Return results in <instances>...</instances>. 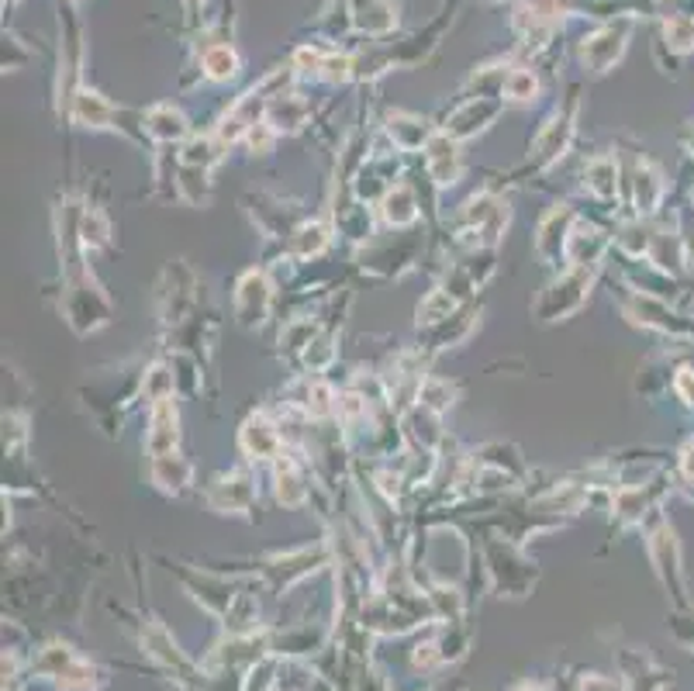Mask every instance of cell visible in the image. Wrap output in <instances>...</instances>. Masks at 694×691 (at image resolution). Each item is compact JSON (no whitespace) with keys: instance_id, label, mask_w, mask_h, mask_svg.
I'll list each match as a JSON object with an SVG mask.
<instances>
[{"instance_id":"36","label":"cell","mask_w":694,"mask_h":691,"mask_svg":"<svg viewBox=\"0 0 694 691\" xmlns=\"http://www.w3.org/2000/svg\"><path fill=\"white\" fill-rule=\"evenodd\" d=\"M674 391L684 405H694V370L691 367H680L678 377H674Z\"/></svg>"},{"instance_id":"27","label":"cell","mask_w":694,"mask_h":691,"mask_svg":"<svg viewBox=\"0 0 694 691\" xmlns=\"http://www.w3.org/2000/svg\"><path fill=\"white\" fill-rule=\"evenodd\" d=\"M457 401V384H449L446 377H422L418 380V391H415V405L446 415Z\"/></svg>"},{"instance_id":"9","label":"cell","mask_w":694,"mask_h":691,"mask_svg":"<svg viewBox=\"0 0 694 691\" xmlns=\"http://www.w3.org/2000/svg\"><path fill=\"white\" fill-rule=\"evenodd\" d=\"M180 450V409H176V398L156 401L149 405V419H145V453L166 456Z\"/></svg>"},{"instance_id":"3","label":"cell","mask_w":694,"mask_h":691,"mask_svg":"<svg viewBox=\"0 0 694 691\" xmlns=\"http://www.w3.org/2000/svg\"><path fill=\"white\" fill-rule=\"evenodd\" d=\"M401 184V153L397 149H387V153H370V156L360 163V170L352 173L349 187H352V197L363 201V205H373V201H384V194Z\"/></svg>"},{"instance_id":"28","label":"cell","mask_w":694,"mask_h":691,"mask_svg":"<svg viewBox=\"0 0 694 691\" xmlns=\"http://www.w3.org/2000/svg\"><path fill=\"white\" fill-rule=\"evenodd\" d=\"M176 194L187 205L201 207L211 201V173L197 166H176Z\"/></svg>"},{"instance_id":"20","label":"cell","mask_w":694,"mask_h":691,"mask_svg":"<svg viewBox=\"0 0 694 691\" xmlns=\"http://www.w3.org/2000/svg\"><path fill=\"white\" fill-rule=\"evenodd\" d=\"M626 32H629V25H608L605 32L591 35L584 42V63L594 69V73H605L608 66L615 63L618 56H622V46H626Z\"/></svg>"},{"instance_id":"5","label":"cell","mask_w":694,"mask_h":691,"mask_svg":"<svg viewBox=\"0 0 694 691\" xmlns=\"http://www.w3.org/2000/svg\"><path fill=\"white\" fill-rule=\"evenodd\" d=\"M236 322L242 329H259L269 318V304H273V283L263 270H246L236 283Z\"/></svg>"},{"instance_id":"19","label":"cell","mask_w":694,"mask_h":691,"mask_svg":"<svg viewBox=\"0 0 694 691\" xmlns=\"http://www.w3.org/2000/svg\"><path fill=\"white\" fill-rule=\"evenodd\" d=\"M331 246V229L325 221H300L287 232V252L294 260H318Z\"/></svg>"},{"instance_id":"1","label":"cell","mask_w":694,"mask_h":691,"mask_svg":"<svg viewBox=\"0 0 694 691\" xmlns=\"http://www.w3.org/2000/svg\"><path fill=\"white\" fill-rule=\"evenodd\" d=\"M591 287H594V270L567 267L556 281L542 287V294L532 304V314L542 325L567 322L570 314H577L584 308V301L591 298Z\"/></svg>"},{"instance_id":"6","label":"cell","mask_w":694,"mask_h":691,"mask_svg":"<svg viewBox=\"0 0 694 691\" xmlns=\"http://www.w3.org/2000/svg\"><path fill=\"white\" fill-rule=\"evenodd\" d=\"M238 450L249 463H269L284 453V432L267 411H256L238 429Z\"/></svg>"},{"instance_id":"11","label":"cell","mask_w":694,"mask_h":691,"mask_svg":"<svg viewBox=\"0 0 694 691\" xmlns=\"http://www.w3.org/2000/svg\"><path fill=\"white\" fill-rule=\"evenodd\" d=\"M608 252V236L601 232L594 221L577 218L567 236V250H563V263L577 270H594L601 256Z\"/></svg>"},{"instance_id":"31","label":"cell","mask_w":694,"mask_h":691,"mask_svg":"<svg viewBox=\"0 0 694 691\" xmlns=\"http://www.w3.org/2000/svg\"><path fill=\"white\" fill-rule=\"evenodd\" d=\"M501 94H505V101H511V104H532L539 97L536 73H532V69H508Z\"/></svg>"},{"instance_id":"25","label":"cell","mask_w":694,"mask_h":691,"mask_svg":"<svg viewBox=\"0 0 694 691\" xmlns=\"http://www.w3.org/2000/svg\"><path fill=\"white\" fill-rule=\"evenodd\" d=\"M139 394H142L145 405H156V401H166L176 394V370L174 363H149L142 370V384H139Z\"/></svg>"},{"instance_id":"29","label":"cell","mask_w":694,"mask_h":691,"mask_svg":"<svg viewBox=\"0 0 694 691\" xmlns=\"http://www.w3.org/2000/svg\"><path fill=\"white\" fill-rule=\"evenodd\" d=\"M79 242H83V250H104L110 242V221L108 215L100 211V207H83L79 211Z\"/></svg>"},{"instance_id":"8","label":"cell","mask_w":694,"mask_h":691,"mask_svg":"<svg viewBox=\"0 0 694 691\" xmlns=\"http://www.w3.org/2000/svg\"><path fill=\"white\" fill-rule=\"evenodd\" d=\"M498 114H501V101H494V97L488 94L467 97V101L446 118V125H442L439 132L457 142H467V139H474V135H480L488 125H494Z\"/></svg>"},{"instance_id":"2","label":"cell","mask_w":694,"mask_h":691,"mask_svg":"<svg viewBox=\"0 0 694 691\" xmlns=\"http://www.w3.org/2000/svg\"><path fill=\"white\" fill-rule=\"evenodd\" d=\"M573 122H577L573 104L563 111L556 108V114H552L546 125L539 128V135L532 139V145H529V163H525V170L546 173L550 166H556L560 159L567 156L570 139H573Z\"/></svg>"},{"instance_id":"23","label":"cell","mask_w":694,"mask_h":691,"mask_svg":"<svg viewBox=\"0 0 694 691\" xmlns=\"http://www.w3.org/2000/svg\"><path fill=\"white\" fill-rule=\"evenodd\" d=\"M459 308H463V301H459L449 287H436V291H428L426 298L418 301V312H415L418 314V318H415V322H418V332L442 325V322H446V318H453Z\"/></svg>"},{"instance_id":"21","label":"cell","mask_w":694,"mask_h":691,"mask_svg":"<svg viewBox=\"0 0 694 691\" xmlns=\"http://www.w3.org/2000/svg\"><path fill=\"white\" fill-rule=\"evenodd\" d=\"M380 218L387 221L391 229H411L418 221V194L411 184H394V187L384 194L380 201Z\"/></svg>"},{"instance_id":"32","label":"cell","mask_w":694,"mask_h":691,"mask_svg":"<svg viewBox=\"0 0 694 691\" xmlns=\"http://www.w3.org/2000/svg\"><path fill=\"white\" fill-rule=\"evenodd\" d=\"M615 246L626 252L629 260H639V256H647L649 252L653 236H649V229L643 225V221H629V225H622V229H618Z\"/></svg>"},{"instance_id":"10","label":"cell","mask_w":694,"mask_h":691,"mask_svg":"<svg viewBox=\"0 0 694 691\" xmlns=\"http://www.w3.org/2000/svg\"><path fill=\"white\" fill-rule=\"evenodd\" d=\"M426 176L432 180V187H457L459 176H463V153H459V142L436 132V139L426 145Z\"/></svg>"},{"instance_id":"14","label":"cell","mask_w":694,"mask_h":691,"mask_svg":"<svg viewBox=\"0 0 694 691\" xmlns=\"http://www.w3.org/2000/svg\"><path fill=\"white\" fill-rule=\"evenodd\" d=\"M149 477H152V484L159 491H166V494H187L190 484H194V467H190V460H184L180 453H166V456H152L149 460Z\"/></svg>"},{"instance_id":"15","label":"cell","mask_w":694,"mask_h":691,"mask_svg":"<svg viewBox=\"0 0 694 691\" xmlns=\"http://www.w3.org/2000/svg\"><path fill=\"white\" fill-rule=\"evenodd\" d=\"M142 128L145 135L152 142H163V145H174V142L190 139V125L184 118V111L174 108V104H156L142 114Z\"/></svg>"},{"instance_id":"16","label":"cell","mask_w":694,"mask_h":691,"mask_svg":"<svg viewBox=\"0 0 694 691\" xmlns=\"http://www.w3.org/2000/svg\"><path fill=\"white\" fill-rule=\"evenodd\" d=\"M477 329V314L474 308H459L453 318H446L442 325L436 329H422V346H426L428 353H439V349H449V346H459L470 339V332Z\"/></svg>"},{"instance_id":"12","label":"cell","mask_w":694,"mask_h":691,"mask_svg":"<svg viewBox=\"0 0 694 691\" xmlns=\"http://www.w3.org/2000/svg\"><path fill=\"white\" fill-rule=\"evenodd\" d=\"M273 494L284 508H300L311 498V487H308V473L300 467L298 456L280 453L273 460Z\"/></svg>"},{"instance_id":"34","label":"cell","mask_w":694,"mask_h":691,"mask_svg":"<svg viewBox=\"0 0 694 691\" xmlns=\"http://www.w3.org/2000/svg\"><path fill=\"white\" fill-rule=\"evenodd\" d=\"M246 145L253 149V156H267V153H273V142H277V132L267 125V122H259V125H253L249 132H246Z\"/></svg>"},{"instance_id":"22","label":"cell","mask_w":694,"mask_h":691,"mask_svg":"<svg viewBox=\"0 0 694 691\" xmlns=\"http://www.w3.org/2000/svg\"><path fill=\"white\" fill-rule=\"evenodd\" d=\"M225 153H228V142L218 135H194L180 149V166H197L211 173L218 163H225Z\"/></svg>"},{"instance_id":"24","label":"cell","mask_w":694,"mask_h":691,"mask_svg":"<svg viewBox=\"0 0 694 691\" xmlns=\"http://www.w3.org/2000/svg\"><path fill=\"white\" fill-rule=\"evenodd\" d=\"M629 184L632 190H636V211H639V215H653L663 197V180H660V173H657V166H649L647 159L636 163Z\"/></svg>"},{"instance_id":"33","label":"cell","mask_w":694,"mask_h":691,"mask_svg":"<svg viewBox=\"0 0 694 691\" xmlns=\"http://www.w3.org/2000/svg\"><path fill=\"white\" fill-rule=\"evenodd\" d=\"M201 66H205L207 80H218V83H225V80H232L238 73V56L228 46H215V48H207L205 52V63Z\"/></svg>"},{"instance_id":"4","label":"cell","mask_w":694,"mask_h":691,"mask_svg":"<svg viewBox=\"0 0 694 691\" xmlns=\"http://www.w3.org/2000/svg\"><path fill=\"white\" fill-rule=\"evenodd\" d=\"M259 491H256V477L246 471H232L215 477L205 491V502L211 512L218 516H246L256 505Z\"/></svg>"},{"instance_id":"35","label":"cell","mask_w":694,"mask_h":691,"mask_svg":"<svg viewBox=\"0 0 694 691\" xmlns=\"http://www.w3.org/2000/svg\"><path fill=\"white\" fill-rule=\"evenodd\" d=\"M667 38H670V46L674 48H691L694 46V25L688 17H674L670 25H667Z\"/></svg>"},{"instance_id":"13","label":"cell","mask_w":694,"mask_h":691,"mask_svg":"<svg viewBox=\"0 0 694 691\" xmlns=\"http://www.w3.org/2000/svg\"><path fill=\"white\" fill-rule=\"evenodd\" d=\"M387 139L394 145L397 153H426V145L436 139V128L428 125L426 118H418V114H405V111H397L387 118Z\"/></svg>"},{"instance_id":"7","label":"cell","mask_w":694,"mask_h":691,"mask_svg":"<svg viewBox=\"0 0 694 691\" xmlns=\"http://www.w3.org/2000/svg\"><path fill=\"white\" fill-rule=\"evenodd\" d=\"M577 221V211L570 205H552L542 218H539L532 250L546 267H560L563 263V250H567V236Z\"/></svg>"},{"instance_id":"30","label":"cell","mask_w":694,"mask_h":691,"mask_svg":"<svg viewBox=\"0 0 694 691\" xmlns=\"http://www.w3.org/2000/svg\"><path fill=\"white\" fill-rule=\"evenodd\" d=\"M300 363H304V370H308V374H321V370H329L331 363H335V332L331 329L318 332L315 339L300 349Z\"/></svg>"},{"instance_id":"26","label":"cell","mask_w":694,"mask_h":691,"mask_svg":"<svg viewBox=\"0 0 694 691\" xmlns=\"http://www.w3.org/2000/svg\"><path fill=\"white\" fill-rule=\"evenodd\" d=\"M73 118L87 128H110V122H114L118 114H114V108H110L100 94H94V90H79V94L73 97Z\"/></svg>"},{"instance_id":"17","label":"cell","mask_w":694,"mask_h":691,"mask_svg":"<svg viewBox=\"0 0 694 691\" xmlns=\"http://www.w3.org/2000/svg\"><path fill=\"white\" fill-rule=\"evenodd\" d=\"M308 104L300 101L298 94H277V97H269V104L267 111H263V122H267L277 135L284 132V135H294V132H300V128L308 125Z\"/></svg>"},{"instance_id":"18","label":"cell","mask_w":694,"mask_h":691,"mask_svg":"<svg viewBox=\"0 0 694 691\" xmlns=\"http://www.w3.org/2000/svg\"><path fill=\"white\" fill-rule=\"evenodd\" d=\"M584 194L594 197L598 205H612L618 194V159L615 156H594L584 166Z\"/></svg>"}]
</instances>
